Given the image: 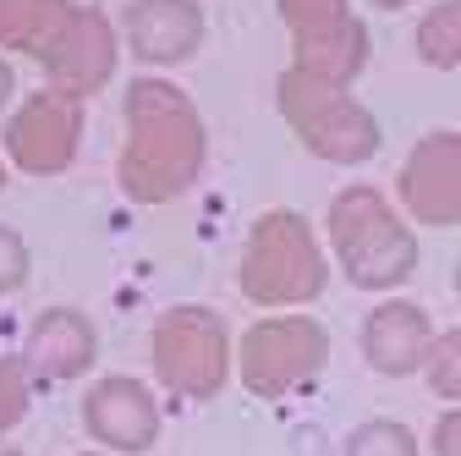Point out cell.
<instances>
[{
    "mask_svg": "<svg viewBox=\"0 0 461 456\" xmlns=\"http://www.w3.org/2000/svg\"><path fill=\"white\" fill-rule=\"evenodd\" d=\"M209 138L198 105L165 78H138L127 88V149H122V177L132 204H170L187 193L203 170Z\"/></svg>",
    "mask_w": 461,
    "mask_h": 456,
    "instance_id": "obj_1",
    "label": "cell"
},
{
    "mask_svg": "<svg viewBox=\"0 0 461 456\" xmlns=\"http://www.w3.org/2000/svg\"><path fill=\"white\" fill-rule=\"evenodd\" d=\"M330 242L340 253V269L363 292H390L418 269V237L412 225L390 209L379 187H346L330 204Z\"/></svg>",
    "mask_w": 461,
    "mask_h": 456,
    "instance_id": "obj_2",
    "label": "cell"
},
{
    "mask_svg": "<svg viewBox=\"0 0 461 456\" xmlns=\"http://www.w3.org/2000/svg\"><path fill=\"white\" fill-rule=\"evenodd\" d=\"M242 297L258 308H297L313 303L330 280L324 248L313 237V225L297 209H269L253 220L248 248H242Z\"/></svg>",
    "mask_w": 461,
    "mask_h": 456,
    "instance_id": "obj_3",
    "label": "cell"
},
{
    "mask_svg": "<svg viewBox=\"0 0 461 456\" xmlns=\"http://www.w3.org/2000/svg\"><path fill=\"white\" fill-rule=\"evenodd\" d=\"M275 99H280V116L292 122V132L308 143V154H319V160H330V165L374 160L379 143H384L379 122L368 116L352 94L335 88V83H319V78H308V72H297V67L280 72Z\"/></svg>",
    "mask_w": 461,
    "mask_h": 456,
    "instance_id": "obj_4",
    "label": "cell"
},
{
    "mask_svg": "<svg viewBox=\"0 0 461 456\" xmlns=\"http://www.w3.org/2000/svg\"><path fill=\"white\" fill-rule=\"evenodd\" d=\"M154 374L187 396V402H209V396L225 390L230 379V335H225V319L214 308H198V303H182V308H165L159 324H154Z\"/></svg>",
    "mask_w": 461,
    "mask_h": 456,
    "instance_id": "obj_5",
    "label": "cell"
},
{
    "mask_svg": "<svg viewBox=\"0 0 461 456\" xmlns=\"http://www.w3.org/2000/svg\"><path fill=\"white\" fill-rule=\"evenodd\" d=\"M330 363V330L319 319H303V314H285V319H258L248 335H242V385L253 396H292L303 385H313Z\"/></svg>",
    "mask_w": 461,
    "mask_h": 456,
    "instance_id": "obj_6",
    "label": "cell"
},
{
    "mask_svg": "<svg viewBox=\"0 0 461 456\" xmlns=\"http://www.w3.org/2000/svg\"><path fill=\"white\" fill-rule=\"evenodd\" d=\"M280 17L292 28L297 72L346 88L368 67V28L352 0H280Z\"/></svg>",
    "mask_w": 461,
    "mask_h": 456,
    "instance_id": "obj_7",
    "label": "cell"
},
{
    "mask_svg": "<svg viewBox=\"0 0 461 456\" xmlns=\"http://www.w3.org/2000/svg\"><path fill=\"white\" fill-rule=\"evenodd\" d=\"M77 138H83V105L72 94H55V88H39L6 122V154L28 177L67 170L77 160Z\"/></svg>",
    "mask_w": 461,
    "mask_h": 456,
    "instance_id": "obj_8",
    "label": "cell"
},
{
    "mask_svg": "<svg viewBox=\"0 0 461 456\" xmlns=\"http://www.w3.org/2000/svg\"><path fill=\"white\" fill-rule=\"evenodd\" d=\"M395 193L423 225H461V132H429L401 165Z\"/></svg>",
    "mask_w": 461,
    "mask_h": 456,
    "instance_id": "obj_9",
    "label": "cell"
},
{
    "mask_svg": "<svg viewBox=\"0 0 461 456\" xmlns=\"http://www.w3.org/2000/svg\"><path fill=\"white\" fill-rule=\"evenodd\" d=\"M83 429L99 445H110V451L138 456V451H149L159 440V407H154V396H149L143 379L104 374L83 396Z\"/></svg>",
    "mask_w": 461,
    "mask_h": 456,
    "instance_id": "obj_10",
    "label": "cell"
},
{
    "mask_svg": "<svg viewBox=\"0 0 461 456\" xmlns=\"http://www.w3.org/2000/svg\"><path fill=\"white\" fill-rule=\"evenodd\" d=\"M94 352H99V330H94L88 314H77V308H44L28 324L23 369L39 374V379H77V374L94 369Z\"/></svg>",
    "mask_w": 461,
    "mask_h": 456,
    "instance_id": "obj_11",
    "label": "cell"
},
{
    "mask_svg": "<svg viewBox=\"0 0 461 456\" xmlns=\"http://www.w3.org/2000/svg\"><path fill=\"white\" fill-rule=\"evenodd\" d=\"M122 33H127L138 61L170 67V61H187L203 44V12L193 0H132Z\"/></svg>",
    "mask_w": 461,
    "mask_h": 456,
    "instance_id": "obj_12",
    "label": "cell"
},
{
    "mask_svg": "<svg viewBox=\"0 0 461 456\" xmlns=\"http://www.w3.org/2000/svg\"><path fill=\"white\" fill-rule=\"evenodd\" d=\"M44 67H50L55 94L83 99V94L104 88L110 72H115V28H110L99 12H77L72 28H67V39L55 44V55H50Z\"/></svg>",
    "mask_w": 461,
    "mask_h": 456,
    "instance_id": "obj_13",
    "label": "cell"
},
{
    "mask_svg": "<svg viewBox=\"0 0 461 456\" xmlns=\"http://www.w3.org/2000/svg\"><path fill=\"white\" fill-rule=\"evenodd\" d=\"M429 347H434V324H429V314L418 303H401V297L379 303L368 314V324H363V358L390 379L423 369Z\"/></svg>",
    "mask_w": 461,
    "mask_h": 456,
    "instance_id": "obj_14",
    "label": "cell"
},
{
    "mask_svg": "<svg viewBox=\"0 0 461 456\" xmlns=\"http://www.w3.org/2000/svg\"><path fill=\"white\" fill-rule=\"evenodd\" d=\"M72 17H77L72 0H0V50H23L33 61H50Z\"/></svg>",
    "mask_w": 461,
    "mask_h": 456,
    "instance_id": "obj_15",
    "label": "cell"
},
{
    "mask_svg": "<svg viewBox=\"0 0 461 456\" xmlns=\"http://www.w3.org/2000/svg\"><path fill=\"white\" fill-rule=\"evenodd\" d=\"M418 55L439 72L461 67V0H439V6L418 23Z\"/></svg>",
    "mask_w": 461,
    "mask_h": 456,
    "instance_id": "obj_16",
    "label": "cell"
},
{
    "mask_svg": "<svg viewBox=\"0 0 461 456\" xmlns=\"http://www.w3.org/2000/svg\"><path fill=\"white\" fill-rule=\"evenodd\" d=\"M423 379H429L434 396L461 402V330L434 335V347H429V358H423Z\"/></svg>",
    "mask_w": 461,
    "mask_h": 456,
    "instance_id": "obj_17",
    "label": "cell"
},
{
    "mask_svg": "<svg viewBox=\"0 0 461 456\" xmlns=\"http://www.w3.org/2000/svg\"><path fill=\"white\" fill-rule=\"evenodd\" d=\"M346 456H418V434L407 424L374 418V424H363L352 440H346Z\"/></svg>",
    "mask_w": 461,
    "mask_h": 456,
    "instance_id": "obj_18",
    "label": "cell"
},
{
    "mask_svg": "<svg viewBox=\"0 0 461 456\" xmlns=\"http://www.w3.org/2000/svg\"><path fill=\"white\" fill-rule=\"evenodd\" d=\"M28 413V369L0 352V440H6Z\"/></svg>",
    "mask_w": 461,
    "mask_h": 456,
    "instance_id": "obj_19",
    "label": "cell"
},
{
    "mask_svg": "<svg viewBox=\"0 0 461 456\" xmlns=\"http://www.w3.org/2000/svg\"><path fill=\"white\" fill-rule=\"evenodd\" d=\"M28 242L12 232V225H0V297H12L23 280H28Z\"/></svg>",
    "mask_w": 461,
    "mask_h": 456,
    "instance_id": "obj_20",
    "label": "cell"
},
{
    "mask_svg": "<svg viewBox=\"0 0 461 456\" xmlns=\"http://www.w3.org/2000/svg\"><path fill=\"white\" fill-rule=\"evenodd\" d=\"M434 456H461V407L434 424Z\"/></svg>",
    "mask_w": 461,
    "mask_h": 456,
    "instance_id": "obj_21",
    "label": "cell"
},
{
    "mask_svg": "<svg viewBox=\"0 0 461 456\" xmlns=\"http://www.w3.org/2000/svg\"><path fill=\"white\" fill-rule=\"evenodd\" d=\"M12 83H17V78H12V67H6V61H0V105H6V99H12Z\"/></svg>",
    "mask_w": 461,
    "mask_h": 456,
    "instance_id": "obj_22",
    "label": "cell"
},
{
    "mask_svg": "<svg viewBox=\"0 0 461 456\" xmlns=\"http://www.w3.org/2000/svg\"><path fill=\"white\" fill-rule=\"evenodd\" d=\"M374 6H412V0H374Z\"/></svg>",
    "mask_w": 461,
    "mask_h": 456,
    "instance_id": "obj_23",
    "label": "cell"
},
{
    "mask_svg": "<svg viewBox=\"0 0 461 456\" xmlns=\"http://www.w3.org/2000/svg\"><path fill=\"white\" fill-rule=\"evenodd\" d=\"M456 292H461V259H456Z\"/></svg>",
    "mask_w": 461,
    "mask_h": 456,
    "instance_id": "obj_24",
    "label": "cell"
},
{
    "mask_svg": "<svg viewBox=\"0 0 461 456\" xmlns=\"http://www.w3.org/2000/svg\"><path fill=\"white\" fill-rule=\"evenodd\" d=\"M0 187H6V165H0Z\"/></svg>",
    "mask_w": 461,
    "mask_h": 456,
    "instance_id": "obj_25",
    "label": "cell"
},
{
    "mask_svg": "<svg viewBox=\"0 0 461 456\" xmlns=\"http://www.w3.org/2000/svg\"><path fill=\"white\" fill-rule=\"evenodd\" d=\"M0 456H23V451H0Z\"/></svg>",
    "mask_w": 461,
    "mask_h": 456,
    "instance_id": "obj_26",
    "label": "cell"
}]
</instances>
